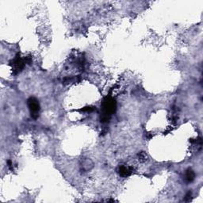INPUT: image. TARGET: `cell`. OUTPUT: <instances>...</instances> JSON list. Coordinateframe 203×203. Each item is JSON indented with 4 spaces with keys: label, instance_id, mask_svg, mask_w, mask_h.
Masks as SVG:
<instances>
[{
    "label": "cell",
    "instance_id": "cell-5",
    "mask_svg": "<svg viewBox=\"0 0 203 203\" xmlns=\"http://www.w3.org/2000/svg\"><path fill=\"white\" fill-rule=\"evenodd\" d=\"M195 178V173L192 169L189 168L186 172V180L187 183H191Z\"/></svg>",
    "mask_w": 203,
    "mask_h": 203
},
{
    "label": "cell",
    "instance_id": "cell-1",
    "mask_svg": "<svg viewBox=\"0 0 203 203\" xmlns=\"http://www.w3.org/2000/svg\"><path fill=\"white\" fill-rule=\"evenodd\" d=\"M116 107L117 104L115 100L110 96L106 97L102 103V114L100 118L101 122L105 123L110 121V117L115 113Z\"/></svg>",
    "mask_w": 203,
    "mask_h": 203
},
{
    "label": "cell",
    "instance_id": "cell-8",
    "mask_svg": "<svg viewBox=\"0 0 203 203\" xmlns=\"http://www.w3.org/2000/svg\"><path fill=\"white\" fill-rule=\"evenodd\" d=\"M94 110L93 107H91V106H88V107H85L83 109V111H85V112H91V111H93V110Z\"/></svg>",
    "mask_w": 203,
    "mask_h": 203
},
{
    "label": "cell",
    "instance_id": "cell-2",
    "mask_svg": "<svg viewBox=\"0 0 203 203\" xmlns=\"http://www.w3.org/2000/svg\"><path fill=\"white\" fill-rule=\"evenodd\" d=\"M27 104H28V107L29 109L30 113H31V117L33 118L37 119L39 116L38 113H39L40 109H41L39 102L34 97H31L28 99Z\"/></svg>",
    "mask_w": 203,
    "mask_h": 203
},
{
    "label": "cell",
    "instance_id": "cell-9",
    "mask_svg": "<svg viewBox=\"0 0 203 203\" xmlns=\"http://www.w3.org/2000/svg\"><path fill=\"white\" fill-rule=\"evenodd\" d=\"M7 166L10 170H13V164H12L11 160H7Z\"/></svg>",
    "mask_w": 203,
    "mask_h": 203
},
{
    "label": "cell",
    "instance_id": "cell-3",
    "mask_svg": "<svg viewBox=\"0 0 203 203\" xmlns=\"http://www.w3.org/2000/svg\"><path fill=\"white\" fill-rule=\"evenodd\" d=\"M10 65L12 66V70L14 75L19 73L23 70L25 67V62L24 58L20 57V54H18L13 60L10 61Z\"/></svg>",
    "mask_w": 203,
    "mask_h": 203
},
{
    "label": "cell",
    "instance_id": "cell-7",
    "mask_svg": "<svg viewBox=\"0 0 203 203\" xmlns=\"http://www.w3.org/2000/svg\"><path fill=\"white\" fill-rule=\"evenodd\" d=\"M192 199V193L190 191H189L186 195V197H185V201L186 202H190Z\"/></svg>",
    "mask_w": 203,
    "mask_h": 203
},
{
    "label": "cell",
    "instance_id": "cell-6",
    "mask_svg": "<svg viewBox=\"0 0 203 203\" xmlns=\"http://www.w3.org/2000/svg\"><path fill=\"white\" fill-rule=\"evenodd\" d=\"M138 157H139V160L141 161V162H145L148 159V155H146V153L144 152H140L138 154Z\"/></svg>",
    "mask_w": 203,
    "mask_h": 203
},
{
    "label": "cell",
    "instance_id": "cell-4",
    "mask_svg": "<svg viewBox=\"0 0 203 203\" xmlns=\"http://www.w3.org/2000/svg\"><path fill=\"white\" fill-rule=\"evenodd\" d=\"M118 173L121 177L127 178L129 177L133 173V168L130 167H126L121 165L118 167Z\"/></svg>",
    "mask_w": 203,
    "mask_h": 203
}]
</instances>
